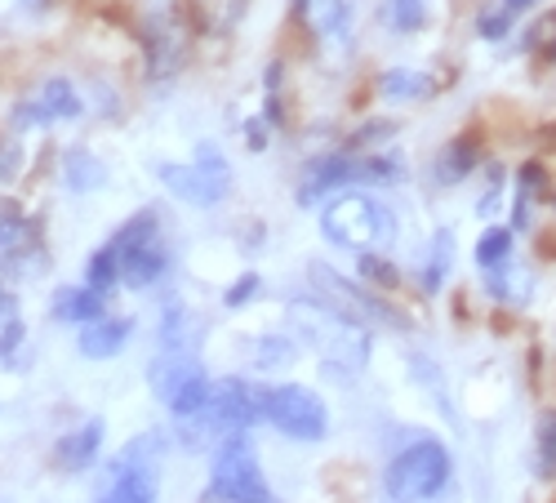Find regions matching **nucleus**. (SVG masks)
Instances as JSON below:
<instances>
[{
	"label": "nucleus",
	"mask_w": 556,
	"mask_h": 503,
	"mask_svg": "<svg viewBox=\"0 0 556 503\" xmlns=\"http://www.w3.org/2000/svg\"><path fill=\"white\" fill-rule=\"evenodd\" d=\"M80 112L85 108L76 99V89L63 76H54V80H45L31 99H23L14 108V125L18 129H45V125H59V121H76Z\"/></svg>",
	"instance_id": "nucleus-12"
},
{
	"label": "nucleus",
	"mask_w": 556,
	"mask_h": 503,
	"mask_svg": "<svg viewBox=\"0 0 556 503\" xmlns=\"http://www.w3.org/2000/svg\"><path fill=\"white\" fill-rule=\"evenodd\" d=\"M352 178H356V161L352 156H320L316 165H307V178L299 188V205H312L316 197H326L330 188L352 183Z\"/></svg>",
	"instance_id": "nucleus-15"
},
{
	"label": "nucleus",
	"mask_w": 556,
	"mask_h": 503,
	"mask_svg": "<svg viewBox=\"0 0 556 503\" xmlns=\"http://www.w3.org/2000/svg\"><path fill=\"white\" fill-rule=\"evenodd\" d=\"M174 63H178L174 45L165 40L161 23H152V36H148V67H152V76H156V80H161V76H169V72H174Z\"/></svg>",
	"instance_id": "nucleus-26"
},
{
	"label": "nucleus",
	"mask_w": 556,
	"mask_h": 503,
	"mask_svg": "<svg viewBox=\"0 0 556 503\" xmlns=\"http://www.w3.org/2000/svg\"><path fill=\"white\" fill-rule=\"evenodd\" d=\"M388 14L396 32H419L428 23V5L424 0H388Z\"/></svg>",
	"instance_id": "nucleus-27"
},
{
	"label": "nucleus",
	"mask_w": 556,
	"mask_h": 503,
	"mask_svg": "<svg viewBox=\"0 0 556 503\" xmlns=\"http://www.w3.org/2000/svg\"><path fill=\"white\" fill-rule=\"evenodd\" d=\"M63 183L72 192H94V188L108 183V165L99 156H89L85 148H72L67 161H63Z\"/></svg>",
	"instance_id": "nucleus-18"
},
{
	"label": "nucleus",
	"mask_w": 556,
	"mask_h": 503,
	"mask_svg": "<svg viewBox=\"0 0 556 503\" xmlns=\"http://www.w3.org/2000/svg\"><path fill=\"white\" fill-rule=\"evenodd\" d=\"M254 294H258V277H254V272H245V277L223 294V303H227V307H241V303H250Z\"/></svg>",
	"instance_id": "nucleus-31"
},
{
	"label": "nucleus",
	"mask_w": 556,
	"mask_h": 503,
	"mask_svg": "<svg viewBox=\"0 0 556 503\" xmlns=\"http://www.w3.org/2000/svg\"><path fill=\"white\" fill-rule=\"evenodd\" d=\"M121 281V254L112 250V246H103L94 259H89V272H85V286L89 290H99V294H108L112 286Z\"/></svg>",
	"instance_id": "nucleus-22"
},
{
	"label": "nucleus",
	"mask_w": 556,
	"mask_h": 503,
	"mask_svg": "<svg viewBox=\"0 0 556 503\" xmlns=\"http://www.w3.org/2000/svg\"><path fill=\"white\" fill-rule=\"evenodd\" d=\"M361 277L375 281V286H383V290H392V286H396V267H392L379 250H365V254H361Z\"/></svg>",
	"instance_id": "nucleus-28"
},
{
	"label": "nucleus",
	"mask_w": 556,
	"mask_h": 503,
	"mask_svg": "<svg viewBox=\"0 0 556 503\" xmlns=\"http://www.w3.org/2000/svg\"><path fill=\"white\" fill-rule=\"evenodd\" d=\"M530 45H534V50H539L547 63H556V14L534 27V40H530Z\"/></svg>",
	"instance_id": "nucleus-30"
},
{
	"label": "nucleus",
	"mask_w": 556,
	"mask_h": 503,
	"mask_svg": "<svg viewBox=\"0 0 556 503\" xmlns=\"http://www.w3.org/2000/svg\"><path fill=\"white\" fill-rule=\"evenodd\" d=\"M103 432H108V424H103V419H85L80 428H72V432L59 441V450H54L59 468L80 473V468L94 464V460H99V450H103Z\"/></svg>",
	"instance_id": "nucleus-13"
},
{
	"label": "nucleus",
	"mask_w": 556,
	"mask_h": 503,
	"mask_svg": "<svg viewBox=\"0 0 556 503\" xmlns=\"http://www.w3.org/2000/svg\"><path fill=\"white\" fill-rule=\"evenodd\" d=\"M201 503H281V499L271 494L250 441L227 437L214 450V468H210V486H205Z\"/></svg>",
	"instance_id": "nucleus-3"
},
{
	"label": "nucleus",
	"mask_w": 556,
	"mask_h": 503,
	"mask_svg": "<svg viewBox=\"0 0 556 503\" xmlns=\"http://www.w3.org/2000/svg\"><path fill=\"white\" fill-rule=\"evenodd\" d=\"M161 437L148 432L143 441H129V450L112 464V481L99 503H156V464H161Z\"/></svg>",
	"instance_id": "nucleus-10"
},
{
	"label": "nucleus",
	"mask_w": 556,
	"mask_h": 503,
	"mask_svg": "<svg viewBox=\"0 0 556 503\" xmlns=\"http://www.w3.org/2000/svg\"><path fill=\"white\" fill-rule=\"evenodd\" d=\"M152 392L161 397L165 410H174L178 419H192L197 410L210 401V375L201 370V361L192 352H161L152 361Z\"/></svg>",
	"instance_id": "nucleus-7"
},
{
	"label": "nucleus",
	"mask_w": 556,
	"mask_h": 503,
	"mask_svg": "<svg viewBox=\"0 0 556 503\" xmlns=\"http://www.w3.org/2000/svg\"><path fill=\"white\" fill-rule=\"evenodd\" d=\"M379 89H383L388 99H419V95H428V80H424L419 72L396 67V72H388V76L379 80Z\"/></svg>",
	"instance_id": "nucleus-25"
},
{
	"label": "nucleus",
	"mask_w": 556,
	"mask_h": 503,
	"mask_svg": "<svg viewBox=\"0 0 556 503\" xmlns=\"http://www.w3.org/2000/svg\"><path fill=\"white\" fill-rule=\"evenodd\" d=\"M294 322H299V335L320 348V352H330L334 361L343 365H361L365 352H369V339L361 330V322H352V316L334 312L330 303H294Z\"/></svg>",
	"instance_id": "nucleus-9"
},
{
	"label": "nucleus",
	"mask_w": 556,
	"mask_h": 503,
	"mask_svg": "<svg viewBox=\"0 0 556 503\" xmlns=\"http://www.w3.org/2000/svg\"><path fill=\"white\" fill-rule=\"evenodd\" d=\"M156 174H161L165 188H169L178 201H188V205H218V201H227V192H231V165H227L223 152L210 148V143H201L188 165H169V161H165V165H156Z\"/></svg>",
	"instance_id": "nucleus-8"
},
{
	"label": "nucleus",
	"mask_w": 556,
	"mask_h": 503,
	"mask_svg": "<svg viewBox=\"0 0 556 503\" xmlns=\"http://www.w3.org/2000/svg\"><path fill=\"white\" fill-rule=\"evenodd\" d=\"M45 241L40 227L18 210V205H0V272L5 277H36L45 272Z\"/></svg>",
	"instance_id": "nucleus-11"
},
{
	"label": "nucleus",
	"mask_w": 556,
	"mask_h": 503,
	"mask_svg": "<svg viewBox=\"0 0 556 503\" xmlns=\"http://www.w3.org/2000/svg\"><path fill=\"white\" fill-rule=\"evenodd\" d=\"M513 27H517V14L507 5H498V0H490V5L477 14V36L481 40H503V36H513Z\"/></svg>",
	"instance_id": "nucleus-24"
},
{
	"label": "nucleus",
	"mask_w": 556,
	"mask_h": 503,
	"mask_svg": "<svg viewBox=\"0 0 556 503\" xmlns=\"http://www.w3.org/2000/svg\"><path fill=\"white\" fill-rule=\"evenodd\" d=\"M254 419H263V405H258V388L245 383V379H218L210 383V401L197 410V415L188 419V428H182V437H188L192 450H205V445H223L227 437H241Z\"/></svg>",
	"instance_id": "nucleus-1"
},
{
	"label": "nucleus",
	"mask_w": 556,
	"mask_h": 503,
	"mask_svg": "<svg viewBox=\"0 0 556 503\" xmlns=\"http://www.w3.org/2000/svg\"><path fill=\"white\" fill-rule=\"evenodd\" d=\"M472 165H477V143H468V139H458V143H450L445 152H441V161H437V178L445 183H458V178H468L472 174Z\"/></svg>",
	"instance_id": "nucleus-19"
},
{
	"label": "nucleus",
	"mask_w": 556,
	"mask_h": 503,
	"mask_svg": "<svg viewBox=\"0 0 556 503\" xmlns=\"http://www.w3.org/2000/svg\"><path fill=\"white\" fill-rule=\"evenodd\" d=\"M129 330H134L129 316H99V322H89V326L80 330L76 348H80V356H89V361H108V356H116V352L125 348Z\"/></svg>",
	"instance_id": "nucleus-14"
},
{
	"label": "nucleus",
	"mask_w": 556,
	"mask_h": 503,
	"mask_svg": "<svg viewBox=\"0 0 556 503\" xmlns=\"http://www.w3.org/2000/svg\"><path fill=\"white\" fill-rule=\"evenodd\" d=\"M18 169H23V148L14 139H0V183L18 178Z\"/></svg>",
	"instance_id": "nucleus-29"
},
{
	"label": "nucleus",
	"mask_w": 556,
	"mask_h": 503,
	"mask_svg": "<svg viewBox=\"0 0 556 503\" xmlns=\"http://www.w3.org/2000/svg\"><path fill=\"white\" fill-rule=\"evenodd\" d=\"M320 232H326V241H334L343 250L365 254V250L392 246L396 223H392V214L375 197L348 192V197H339V201L326 205V214H320Z\"/></svg>",
	"instance_id": "nucleus-2"
},
{
	"label": "nucleus",
	"mask_w": 556,
	"mask_h": 503,
	"mask_svg": "<svg viewBox=\"0 0 556 503\" xmlns=\"http://www.w3.org/2000/svg\"><path fill=\"white\" fill-rule=\"evenodd\" d=\"M10 307V299H5V290H0V312H5Z\"/></svg>",
	"instance_id": "nucleus-33"
},
{
	"label": "nucleus",
	"mask_w": 556,
	"mask_h": 503,
	"mask_svg": "<svg viewBox=\"0 0 556 503\" xmlns=\"http://www.w3.org/2000/svg\"><path fill=\"white\" fill-rule=\"evenodd\" d=\"M450 481V450L441 441H414L388 464V499L424 503L437 499Z\"/></svg>",
	"instance_id": "nucleus-6"
},
{
	"label": "nucleus",
	"mask_w": 556,
	"mask_h": 503,
	"mask_svg": "<svg viewBox=\"0 0 556 503\" xmlns=\"http://www.w3.org/2000/svg\"><path fill=\"white\" fill-rule=\"evenodd\" d=\"M498 5H507L513 14H526V10H534V5H539V0H498Z\"/></svg>",
	"instance_id": "nucleus-32"
},
{
	"label": "nucleus",
	"mask_w": 556,
	"mask_h": 503,
	"mask_svg": "<svg viewBox=\"0 0 556 503\" xmlns=\"http://www.w3.org/2000/svg\"><path fill=\"white\" fill-rule=\"evenodd\" d=\"M258 405H263V424H271L281 437L294 441H320L330 432V410L312 388L303 383H276V388H258Z\"/></svg>",
	"instance_id": "nucleus-5"
},
{
	"label": "nucleus",
	"mask_w": 556,
	"mask_h": 503,
	"mask_svg": "<svg viewBox=\"0 0 556 503\" xmlns=\"http://www.w3.org/2000/svg\"><path fill=\"white\" fill-rule=\"evenodd\" d=\"M534 454H539V477L552 481L556 477V410H543V415H539Z\"/></svg>",
	"instance_id": "nucleus-21"
},
{
	"label": "nucleus",
	"mask_w": 556,
	"mask_h": 503,
	"mask_svg": "<svg viewBox=\"0 0 556 503\" xmlns=\"http://www.w3.org/2000/svg\"><path fill=\"white\" fill-rule=\"evenodd\" d=\"M294 5L312 36H326V40L348 36V0H294Z\"/></svg>",
	"instance_id": "nucleus-17"
},
{
	"label": "nucleus",
	"mask_w": 556,
	"mask_h": 503,
	"mask_svg": "<svg viewBox=\"0 0 556 503\" xmlns=\"http://www.w3.org/2000/svg\"><path fill=\"white\" fill-rule=\"evenodd\" d=\"M507 259H513V227H490L477 241V263L485 272H498V267H507Z\"/></svg>",
	"instance_id": "nucleus-20"
},
{
	"label": "nucleus",
	"mask_w": 556,
	"mask_h": 503,
	"mask_svg": "<svg viewBox=\"0 0 556 503\" xmlns=\"http://www.w3.org/2000/svg\"><path fill=\"white\" fill-rule=\"evenodd\" d=\"M450 246H454V237L450 232H437L432 237V254H428V267H424V290L428 294H437L441 286H445V272H450Z\"/></svg>",
	"instance_id": "nucleus-23"
},
{
	"label": "nucleus",
	"mask_w": 556,
	"mask_h": 503,
	"mask_svg": "<svg viewBox=\"0 0 556 503\" xmlns=\"http://www.w3.org/2000/svg\"><path fill=\"white\" fill-rule=\"evenodd\" d=\"M108 246L121 254V281L129 290H148L169 272V250L161 241L156 210H138L125 227H116Z\"/></svg>",
	"instance_id": "nucleus-4"
},
{
	"label": "nucleus",
	"mask_w": 556,
	"mask_h": 503,
	"mask_svg": "<svg viewBox=\"0 0 556 503\" xmlns=\"http://www.w3.org/2000/svg\"><path fill=\"white\" fill-rule=\"evenodd\" d=\"M108 316V294L89 290V286H67L54 294V322H76V326H89Z\"/></svg>",
	"instance_id": "nucleus-16"
}]
</instances>
